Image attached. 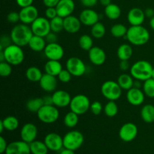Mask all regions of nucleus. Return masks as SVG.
Instances as JSON below:
<instances>
[{"label": "nucleus", "instance_id": "nucleus-43", "mask_svg": "<svg viewBox=\"0 0 154 154\" xmlns=\"http://www.w3.org/2000/svg\"><path fill=\"white\" fill-rule=\"evenodd\" d=\"M72 77L73 76L67 69H63L58 75L57 78L60 82L63 83V84H67V83L70 82V81L72 80Z\"/></svg>", "mask_w": 154, "mask_h": 154}, {"label": "nucleus", "instance_id": "nucleus-10", "mask_svg": "<svg viewBox=\"0 0 154 154\" xmlns=\"http://www.w3.org/2000/svg\"><path fill=\"white\" fill-rule=\"evenodd\" d=\"M30 27H31L33 35L42 36L44 38L51 32L50 20H48L45 17H38L30 25Z\"/></svg>", "mask_w": 154, "mask_h": 154}, {"label": "nucleus", "instance_id": "nucleus-9", "mask_svg": "<svg viewBox=\"0 0 154 154\" xmlns=\"http://www.w3.org/2000/svg\"><path fill=\"white\" fill-rule=\"evenodd\" d=\"M66 69L73 77H81L86 73L87 67L81 59L77 57H72L66 61Z\"/></svg>", "mask_w": 154, "mask_h": 154}, {"label": "nucleus", "instance_id": "nucleus-47", "mask_svg": "<svg viewBox=\"0 0 154 154\" xmlns=\"http://www.w3.org/2000/svg\"><path fill=\"white\" fill-rule=\"evenodd\" d=\"M45 17L48 18L50 20L58 16L56 8H47L45 12Z\"/></svg>", "mask_w": 154, "mask_h": 154}, {"label": "nucleus", "instance_id": "nucleus-25", "mask_svg": "<svg viewBox=\"0 0 154 154\" xmlns=\"http://www.w3.org/2000/svg\"><path fill=\"white\" fill-rule=\"evenodd\" d=\"M47 45V42L44 37L33 35L28 44L30 49L35 52H42L44 51Z\"/></svg>", "mask_w": 154, "mask_h": 154}, {"label": "nucleus", "instance_id": "nucleus-21", "mask_svg": "<svg viewBox=\"0 0 154 154\" xmlns=\"http://www.w3.org/2000/svg\"><path fill=\"white\" fill-rule=\"evenodd\" d=\"M57 77L53 76L49 74H43V76L39 81L40 87L46 93H54L57 87Z\"/></svg>", "mask_w": 154, "mask_h": 154}, {"label": "nucleus", "instance_id": "nucleus-17", "mask_svg": "<svg viewBox=\"0 0 154 154\" xmlns=\"http://www.w3.org/2000/svg\"><path fill=\"white\" fill-rule=\"evenodd\" d=\"M5 154H31L29 144L23 141H16L8 145Z\"/></svg>", "mask_w": 154, "mask_h": 154}, {"label": "nucleus", "instance_id": "nucleus-30", "mask_svg": "<svg viewBox=\"0 0 154 154\" xmlns=\"http://www.w3.org/2000/svg\"><path fill=\"white\" fill-rule=\"evenodd\" d=\"M141 117L144 122L152 123L154 122V105L147 104L141 109Z\"/></svg>", "mask_w": 154, "mask_h": 154}, {"label": "nucleus", "instance_id": "nucleus-39", "mask_svg": "<svg viewBox=\"0 0 154 154\" xmlns=\"http://www.w3.org/2000/svg\"><path fill=\"white\" fill-rule=\"evenodd\" d=\"M51 31L55 33H59L64 30V18L57 16L50 20Z\"/></svg>", "mask_w": 154, "mask_h": 154}, {"label": "nucleus", "instance_id": "nucleus-35", "mask_svg": "<svg viewBox=\"0 0 154 154\" xmlns=\"http://www.w3.org/2000/svg\"><path fill=\"white\" fill-rule=\"evenodd\" d=\"M78 122H79V115L72 111L68 112L63 118L64 125L66 127L70 129L75 128L78 125Z\"/></svg>", "mask_w": 154, "mask_h": 154}, {"label": "nucleus", "instance_id": "nucleus-50", "mask_svg": "<svg viewBox=\"0 0 154 154\" xmlns=\"http://www.w3.org/2000/svg\"><path fill=\"white\" fill-rule=\"evenodd\" d=\"M120 63H119V68L123 72H126V71L130 69V64L129 63V60H120Z\"/></svg>", "mask_w": 154, "mask_h": 154}, {"label": "nucleus", "instance_id": "nucleus-51", "mask_svg": "<svg viewBox=\"0 0 154 154\" xmlns=\"http://www.w3.org/2000/svg\"><path fill=\"white\" fill-rule=\"evenodd\" d=\"M34 0H16V3L19 7L22 8L27 7V6L32 5Z\"/></svg>", "mask_w": 154, "mask_h": 154}, {"label": "nucleus", "instance_id": "nucleus-19", "mask_svg": "<svg viewBox=\"0 0 154 154\" xmlns=\"http://www.w3.org/2000/svg\"><path fill=\"white\" fill-rule=\"evenodd\" d=\"M88 57L90 61L96 66H102L106 61V54L105 51L98 46H93L88 51Z\"/></svg>", "mask_w": 154, "mask_h": 154}, {"label": "nucleus", "instance_id": "nucleus-46", "mask_svg": "<svg viewBox=\"0 0 154 154\" xmlns=\"http://www.w3.org/2000/svg\"><path fill=\"white\" fill-rule=\"evenodd\" d=\"M11 44H13V42H12L10 35H2L1 38V41H0V51L4 50L6 47L9 46Z\"/></svg>", "mask_w": 154, "mask_h": 154}, {"label": "nucleus", "instance_id": "nucleus-48", "mask_svg": "<svg viewBox=\"0 0 154 154\" xmlns=\"http://www.w3.org/2000/svg\"><path fill=\"white\" fill-rule=\"evenodd\" d=\"M45 40H46L47 44L56 43V42H57V40H58V37H57V33L54 32L52 31L50 33H48V34L45 36Z\"/></svg>", "mask_w": 154, "mask_h": 154}, {"label": "nucleus", "instance_id": "nucleus-55", "mask_svg": "<svg viewBox=\"0 0 154 154\" xmlns=\"http://www.w3.org/2000/svg\"><path fill=\"white\" fill-rule=\"evenodd\" d=\"M43 102H44V105H54L53 103V98H52V95L51 96H44L43 98Z\"/></svg>", "mask_w": 154, "mask_h": 154}, {"label": "nucleus", "instance_id": "nucleus-54", "mask_svg": "<svg viewBox=\"0 0 154 154\" xmlns=\"http://www.w3.org/2000/svg\"><path fill=\"white\" fill-rule=\"evenodd\" d=\"M144 14H145L146 17L151 19L152 17H154V10L151 8H147L144 11Z\"/></svg>", "mask_w": 154, "mask_h": 154}, {"label": "nucleus", "instance_id": "nucleus-6", "mask_svg": "<svg viewBox=\"0 0 154 154\" xmlns=\"http://www.w3.org/2000/svg\"><path fill=\"white\" fill-rule=\"evenodd\" d=\"M122 89L117 81H107L101 87L102 96L108 101L118 100L122 95Z\"/></svg>", "mask_w": 154, "mask_h": 154}, {"label": "nucleus", "instance_id": "nucleus-8", "mask_svg": "<svg viewBox=\"0 0 154 154\" xmlns=\"http://www.w3.org/2000/svg\"><path fill=\"white\" fill-rule=\"evenodd\" d=\"M84 141V135L78 130H72L67 132L63 137L64 148L75 150H78L83 145Z\"/></svg>", "mask_w": 154, "mask_h": 154}, {"label": "nucleus", "instance_id": "nucleus-26", "mask_svg": "<svg viewBox=\"0 0 154 154\" xmlns=\"http://www.w3.org/2000/svg\"><path fill=\"white\" fill-rule=\"evenodd\" d=\"M63 69V66H62L61 63L58 60H48L45 65V73L49 74V75L55 77L58 76V75L61 72Z\"/></svg>", "mask_w": 154, "mask_h": 154}, {"label": "nucleus", "instance_id": "nucleus-32", "mask_svg": "<svg viewBox=\"0 0 154 154\" xmlns=\"http://www.w3.org/2000/svg\"><path fill=\"white\" fill-rule=\"evenodd\" d=\"M31 154H48L49 149L45 144V141L35 140L29 144Z\"/></svg>", "mask_w": 154, "mask_h": 154}, {"label": "nucleus", "instance_id": "nucleus-16", "mask_svg": "<svg viewBox=\"0 0 154 154\" xmlns=\"http://www.w3.org/2000/svg\"><path fill=\"white\" fill-rule=\"evenodd\" d=\"M53 103L58 108H63L69 106L72 97L68 92L65 90H56L52 94Z\"/></svg>", "mask_w": 154, "mask_h": 154}, {"label": "nucleus", "instance_id": "nucleus-58", "mask_svg": "<svg viewBox=\"0 0 154 154\" xmlns=\"http://www.w3.org/2000/svg\"><path fill=\"white\" fill-rule=\"evenodd\" d=\"M141 81L136 80V81H135V83H134V87H136V88H141Z\"/></svg>", "mask_w": 154, "mask_h": 154}, {"label": "nucleus", "instance_id": "nucleus-59", "mask_svg": "<svg viewBox=\"0 0 154 154\" xmlns=\"http://www.w3.org/2000/svg\"><path fill=\"white\" fill-rule=\"evenodd\" d=\"M1 62H5V55L3 51H0V63Z\"/></svg>", "mask_w": 154, "mask_h": 154}, {"label": "nucleus", "instance_id": "nucleus-37", "mask_svg": "<svg viewBox=\"0 0 154 154\" xmlns=\"http://www.w3.org/2000/svg\"><path fill=\"white\" fill-rule=\"evenodd\" d=\"M128 28L123 24L121 23H116L113 25L111 28V34L112 35L113 37L117 38H125L127 33Z\"/></svg>", "mask_w": 154, "mask_h": 154}, {"label": "nucleus", "instance_id": "nucleus-38", "mask_svg": "<svg viewBox=\"0 0 154 154\" xmlns=\"http://www.w3.org/2000/svg\"><path fill=\"white\" fill-rule=\"evenodd\" d=\"M104 113L108 117H114L118 114V105L115 101H108L104 106Z\"/></svg>", "mask_w": 154, "mask_h": 154}, {"label": "nucleus", "instance_id": "nucleus-7", "mask_svg": "<svg viewBox=\"0 0 154 154\" xmlns=\"http://www.w3.org/2000/svg\"><path fill=\"white\" fill-rule=\"evenodd\" d=\"M90 101L87 96L78 94L72 98L69 108L70 110L78 115L86 114L90 108Z\"/></svg>", "mask_w": 154, "mask_h": 154}, {"label": "nucleus", "instance_id": "nucleus-34", "mask_svg": "<svg viewBox=\"0 0 154 154\" xmlns=\"http://www.w3.org/2000/svg\"><path fill=\"white\" fill-rule=\"evenodd\" d=\"M2 121L5 126V129L8 132L15 131L19 126V120L14 116H8L2 120Z\"/></svg>", "mask_w": 154, "mask_h": 154}, {"label": "nucleus", "instance_id": "nucleus-33", "mask_svg": "<svg viewBox=\"0 0 154 154\" xmlns=\"http://www.w3.org/2000/svg\"><path fill=\"white\" fill-rule=\"evenodd\" d=\"M44 105L43 99L42 98H32L27 101L26 104V109L28 110L29 112L34 113V114H37L38 111L41 109L42 106Z\"/></svg>", "mask_w": 154, "mask_h": 154}, {"label": "nucleus", "instance_id": "nucleus-40", "mask_svg": "<svg viewBox=\"0 0 154 154\" xmlns=\"http://www.w3.org/2000/svg\"><path fill=\"white\" fill-rule=\"evenodd\" d=\"M80 48L86 51H89L93 47V40L92 36L89 35H82L78 40Z\"/></svg>", "mask_w": 154, "mask_h": 154}, {"label": "nucleus", "instance_id": "nucleus-53", "mask_svg": "<svg viewBox=\"0 0 154 154\" xmlns=\"http://www.w3.org/2000/svg\"><path fill=\"white\" fill-rule=\"evenodd\" d=\"M8 144L7 143L6 140L5 139L4 137L0 136V153H5L7 149Z\"/></svg>", "mask_w": 154, "mask_h": 154}, {"label": "nucleus", "instance_id": "nucleus-5", "mask_svg": "<svg viewBox=\"0 0 154 154\" xmlns=\"http://www.w3.org/2000/svg\"><path fill=\"white\" fill-rule=\"evenodd\" d=\"M37 117L41 122L46 124H51L58 120L60 111L55 105H44L38 111Z\"/></svg>", "mask_w": 154, "mask_h": 154}, {"label": "nucleus", "instance_id": "nucleus-28", "mask_svg": "<svg viewBox=\"0 0 154 154\" xmlns=\"http://www.w3.org/2000/svg\"><path fill=\"white\" fill-rule=\"evenodd\" d=\"M133 54V49L129 44H122L117 51V57L120 60H129Z\"/></svg>", "mask_w": 154, "mask_h": 154}, {"label": "nucleus", "instance_id": "nucleus-52", "mask_svg": "<svg viewBox=\"0 0 154 154\" xmlns=\"http://www.w3.org/2000/svg\"><path fill=\"white\" fill-rule=\"evenodd\" d=\"M43 4L47 8H56L60 0H42Z\"/></svg>", "mask_w": 154, "mask_h": 154}, {"label": "nucleus", "instance_id": "nucleus-29", "mask_svg": "<svg viewBox=\"0 0 154 154\" xmlns=\"http://www.w3.org/2000/svg\"><path fill=\"white\" fill-rule=\"evenodd\" d=\"M121 8L117 4H110L105 7V14L107 17L111 20H116L121 16Z\"/></svg>", "mask_w": 154, "mask_h": 154}, {"label": "nucleus", "instance_id": "nucleus-13", "mask_svg": "<svg viewBox=\"0 0 154 154\" xmlns=\"http://www.w3.org/2000/svg\"><path fill=\"white\" fill-rule=\"evenodd\" d=\"M20 22L26 25H31L38 17V11L34 5H29L27 7L22 8L19 11Z\"/></svg>", "mask_w": 154, "mask_h": 154}, {"label": "nucleus", "instance_id": "nucleus-23", "mask_svg": "<svg viewBox=\"0 0 154 154\" xmlns=\"http://www.w3.org/2000/svg\"><path fill=\"white\" fill-rule=\"evenodd\" d=\"M57 14L61 17L65 18L72 15L75 9V4L73 0H60L56 7Z\"/></svg>", "mask_w": 154, "mask_h": 154}, {"label": "nucleus", "instance_id": "nucleus-20", "mask_svg": "<svg viewBox=\"0 0 154 154\" xmlns=\"http://www.w3.org/2000/svg\"><path fill=\"white\" fill-rule=\"evenodd\" d=\"M126 99L128 102L133 106H139L144 103L145 94L141 88L132 87L126 93Z\"/></svg>", "mask_w": 154, "mask_h": 154}, {"label": "nucleus", "instance_id": "nucleus-31", "mask_svg": "<svg viewBox=\"0 0 154 154\" xmlns=\"http://www.w3.org/2000/svg\"><path fill=\"white\" fill-rule=\"evenodd\" d=\"M42 76H43V74L41 69L36 66L29 67L26 71V77L27 80L31 82H39Z\"/></svg>", "mask_w": 154, "mask_h": 154}, {"label": "nucleus", "instance_id": "nucleus-24", "mask_svg": "<svg viewBox=\"0 0 154 154\" xmlns=\"http://www.w3.org/2000/svg\"><path fill=\"white\" fill-rule=\"evenodd\" d=\"M81 24L79 17L74 15H70L64 18V30L68 33H77L81 29Z\"/></svg>", "mask_w": 154, "mask_h": 154}, {"label": "nucleus", "instance_id": "nucleus-45", "mask_svg": "<svg viewBox=\"0 0 154 154\" xmlns=\"http://www.w3.org/2000/svg\"><path fill=\"white\" fill-rule=\"evenodd\" d=\"M7 20L11 23H17V22L20 21L19 12L11 11L8 14Z\"/></svg>", "mask_w": 154, "mask_h": 154}, {"label": "nucleus", "instance_id": "nucleus-62", "mask_svg": "<svg viewBox=\"0 0 154 154\" xmlns=\"http://www.w3.org/2000/svg\"><path fill=\"white\" fill-rule=\"evenodd\" d=\"M151 78H153V79H154V68L153 69V72H152V77H151Z\"/></svg>", "mask_w": 154, "mask_h": 154}, {"label": "nucleus", "instance_id": "nucleus-41", "mask_svg": "<svg viewBox=\"0 0 154 154\" xmlns=\"http://www.w3.org/2000/svg\"><path fill=\"white\" fill-rule=\"evenodd\" d=\"M143 91L146 96L149 98H154V79L150 78L144 81L142 85Z\"/></svg>", "mask_w": 154, "mask_h": 154}, {"label": "nucleus", "instance_id": "nucleus-61", "mask_svg": "<svg viewBox=\"0 0 154 154\" xmlns=\"http://www.w3.org/2000/svg\"><path fill=\"white\" fill-rule=\"evenodd\" d=\"M4 129H5V126L4 125H3L2 121L1 120V121H0V133H2Z\"/></svg>", "mask_w": 154, "mask_h": 154}, {"label": "nucleus", "instance_id": "nucleus-11", "mask_svg": "<svg viewBox=\"0 0 154 154\" xmlns=\"http://www.w3.org/2000/svg\"><path fill=\"white\" fill-rule=\"evenodd\" d=\"M138 129L133 123H124L119 130V137L124 142H131L136 138Z\"/></svg>", "mask_w": 154, "mask_h": 154}, {"label": "nucleus", "instance_id": "nucleus-57", "mask_svg": "<svg viewBox=\"0 0 154 154\" xmlns=\"http://www.w3.org/2000/svg\"><path fill=\"white\" fill-rule=\"evenodd\" d=\"M99 2H100V4L106 7V6L111 4V0H99Z\"/></svg>", "mask_w": 154, "mask_h": 154}, {"label": "nucleus", "instance_id": "nucleus-49", "mask_svg": "<svg viewBox=\"0 0 154 154\" xmlns=\"http://www.w3.org/2000/svg\"><path fill=\"white\" fill-rule=\"evenodd\" d=\"M81 2L84 7L87 8H91L97 4L98 0H81Z\"/></svg>", "mask_w": 154, "mask_h": 154}, {"label": "nucleus", "instance_id": "nucleus-44", "mask_svg": "<svg viewBox=\"0 0 154 154\" xmlns=\"http://www.w3.org/2000/svg\"><path fill=\"white\" fill-rule=\"evenodd\" d=\"M90 110L93 113V114L98 116L101 114V113L102 112V111L104 110V107L102 106V104L100 102L95 101V102H92L91 105H90Z\"/></svg>", "mask_w": 154, "mask_h": 154}, {"label": "nucleus", "instance_id": "nucleus-3", "mask_svg": "<svg viewBox=\"0 0 154 154\" xmlns=\"http://www.w3.org/2000/svg\"><path fill=\"white\" fill-rule=\"evenodd\" d=\"M153 67L151 63L146 60H138L130 68V75L134 79L140 81H145L152 77Z\"/></svg>", "mask_w": 154, "mask_h": 154}, {"label": "nucleus", "instance_id": "nucleus-36", "mask_svg": "<svg viewBox=\"0 0 154 154\" xmlns=\"http://www.w3.org/2000/svg\"><path fill=\"white\" fill-rule=\"evenodd\" d=\"M90 32H91L92 37L96 39H100L105 36V33H106V28L103 23L99 21L96 24L92 26Z\"/></svg>", "mask_w": 154, "mask_h": 154}, {"label": "nucleus", "instance_id": "nucleus-56", "mask_svg": "<svg viewBox=\"0 0 154 154\" xmlns=\"http://www.w3.org/2000/svg\"><path fill=\"white\" fill-rule=\"evenodd\" d=\"M60 154H75V151H74V150H70V149L64 148V149H62V150H60Z\"/></svg>", "mask_w": 154, "mask_h": 154}, {"label": "nucleus", "instance_id": "nucleus-1", "mask_svg": "<svg viewBox=\"0 0 154 154\" xmlns=\"http://www.w3.org/2000/svg\"><path fill=\"white\" fill-rule=\"evenodd\" d=\"M32 35L33 33L31 27L22 23L14 26L10 33L11 38L13 44H15L22 48L28 45Z\"/></svg>", "mask_w": 154, "mask_h": 154}, {"label": "nucleus", "instance_id": "nucleus-42", "mask_svg": "<svg viewBox=\"0 0 154 154\" xmlns=\"http://www.w3.org/2000/svg\"><path fill=\"white\" fill-rule=\"evenodd\" d=\"M12 73V66L7 62L0 63V75L2 78L9 77Z\"/></svg>", "mask_w": 154, "mask_h": 154}, {"label": "nucleus", "instance_id": "nucleus-4", "mask_svg": "<svg viewBox=\"0 0 154 154\" xmlns=\"http://www.w3.org/2000/svg\"><path fill=\"white\" fill-rule=\"evenodd\" d=\"M2 51L4 52L5 62L11 66H19L23 62L25 54L22 47L18 46L15 44H11Z\"/></svg>", "mask_w": 154, "mask_h": 154}, {"label": "nucleus", "instance_id": "nucleus-14", "mask_svg": "<svg viewBox=\"0 0 154 154\" xmlns=\"http://www.w3.org/2000/svg\"><path fill=\"white\" fill-rule=\"evenodd\" d=\"M45 144L49 150L51 151H60L64 147L63 146V138L59 134L55 132L48 133L44 139Z\"/></svg>", "mask_w": 154, "mask_h": 154}, {"label": "nucleus", "instance_id": "nucleus-12", "mask_svg": "<svg viewBox=\"0 0 154 154\" xmlns=\"http://www.w3.org/2000/svg\"><path fill=\"white\" fill-rule=\"evenodd\" d=\"M44 54L48 60L60 61L64 57V49L57 42L47 44L44 50Z\"/></svg>", "mask_w": 154, "mask_h": 154}, {"label": "nucleus", "instance_id": "nucleus-27", "mask_svg": "<svg viewBox=\"0 0 154 154\" xmlns=\"http://www.w3.org/2000/svg\"><path fill=\"white\" fill-rule=\"evenodd\" d=\"M117 83L123 90H129L134 87V78L130 74H121L117 78Z\"/></svg>", "mask_w": 154, "mask_h": 154}, {"label": "nucleus", "instance_id": "nucleus-60", "mask_svg": "<svg viewBox=\"0 0 154 154\" xmlns=\"http://www.w3.org/2000/svg\"><path fill=\"white\" fill-rule=\"evenodd\" d=\"M150 28H151L152 29H153L154 31V17H152L151 19H150Z\"/></svg>", "mask_w": 154, "mask_h": 154}, {"label": "nucleus", "instance_id": "nucleus-2", "mask_svg": "<svg viewBox=\"0 0 154 154\" xmlns=\"http://www.w3.org/2000/svg\"><path fill=\"white\" fill-rule=\"evenodd\" d=\"M125 38L131 45L135 46H142L149 42L150 35L148 30L142 25L131 26L128 28Z\"/></svg>", "mask_w": 154, "mask_h": 154}, {"label": "nucleus", "instance_id": "nucleus-22", "mask_svg": "<svg viewBox=\"0 0 154 154\" xmlns=\"http://www.w3.org/2000/svg\"><path fill=\"white\" fill-rule=\"evenodd\" d=\"M144 11L140 8H132L129 11L127 20L131 26H141L145 20Z\"/></svg>", "mask_w": 154, "mask_h": 154}, {"label": "nucleus", "instance_id": "nucleus-15", "mask_svg": "<svg viewBox=\"0 0 154 154\" xmlns=\"http://www.w3.org/2000/svg\"><path fill=\"white\" fill-rule=\"evenodd\" d=\"M38 135V128L34 123H27L23 126L20 130L21 140L30 144L36 140Z\"/></svg>", "mask_w": 154, "mask_h": 154}, {"label": "nucleus", "instance_id": "nucleus-18", "mask_svg": "<svg viewBox=\"0 0 154 154\" xmlns=\"http://www.w3.org/2000/svg\"><path fill=\"white\" fill-rule=\"evenodd\" d=\"M79 19L83 25L86 26H92L99 22V15L93 9L86 8L81 12Z\"/></svg>", "mask_w": 154, "mask_h": 154}]
</instances>
